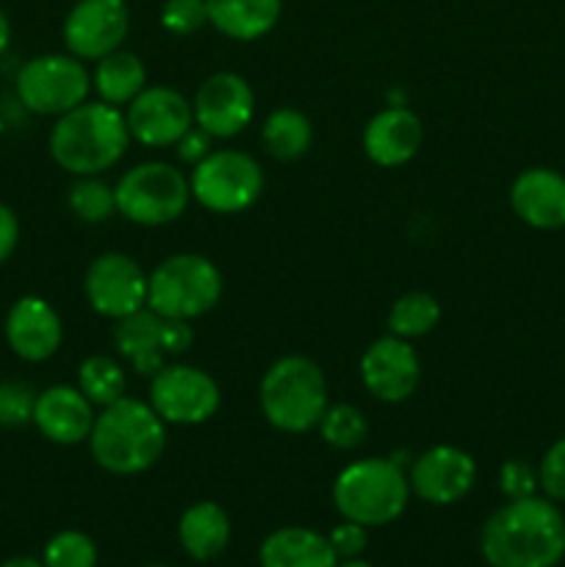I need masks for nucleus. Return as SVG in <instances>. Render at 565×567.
<instances>
[{"label": "nucleus", "mask_w": 565, "mask_h": 567, "mask_svg": "<svg viewBox=\"0 0 565 567\" xmlns=\"http://www.w3.org/2000/svg\"><path fill=\"white\" fill-rule=\"evenodd\" d=\"M332 502L343 520L360 526L393 524L410 502L408 471L393 457L355 460L332 482Z\"/></svg>", "instance_id": "nucleus-5"}, {"label": "nucleus", "mask_w": 565, "mask_h": 567, "mask_svg": "<svg viewBox=\"0 0 565 567\" xmlns=\"http://www.w3.org/2000/svg\"><path fill=\"white\" fill-rule=\"evenodd\" d=\"M150 404L172 426H197L216 415L222 391L208 371L172 363L150 377Z\"/></svg>", "instance_id": "nucleus-10"}, {"label": "nucleus", "mask_w": 565, "mask_h": 567, "mask_svg": "<svg viewBox=\"0 0 565 567\" xmlns=\"http://www.w3.org/2000/svg\"><path fill=\"white\" fill-rule=\"evenodd\" d=\"M208 22L227 39L255 42L280 22L282 0H205Z\"/></svg>", "instance_id": "nucleus-23"}, {"label": "nucleus", "mask_w": 565, "mask_h": 567, "mask_svg": "<svg viewBox=\"0 0 565 567\" xmlns=\"http://www.w3.org/2000/svg\"><path fill=\"white\" fill-rule=\"evenodd\" d=\"M114 343L122 358L127 360V365L147 380L155 371L164 369L166 358H170L164 349V319L150 308H142L116 321Z\"/></svg>", "instance_id": "nucleus-21"}, {"label": "nucleus", "mask_w": 565, "mask_h": 567, "mask_svg": "<svg viewBox=\"0 0 565 567\" xmlns=\"http://www.w3.org/2000/svg\"><path fill=\"white\" fill-rule=\"evenodd\" d=\"M144 86H147V70H144V61L131 50H114L94 66L92 89L103 103L116 105V109H127L144 92Z\"/></svg>", "instance_id": "nucleus-25"}, {"label": "nucleus", "mask_w": 565, "mask_h": 567, "mask_svg": "<svg viewBox=\"0 0 565 567\" xmlns=\"http://www.w3.org/2000/svg\"><path fill=\"white\" fill-rule=\"evenodd\" d=\"M360 380L374 399L386 404H399L413 396L419 388L421 360L404 338H377L360 358Z\"/></svg>", "instance_id": "nucleus-16"}, {"label": "nucleus", "mask_w": 565, "mask_h": 567, "mask_svg": "<svg viewBox=\"0 0 565 567\" xmlns=\"http://www.w3.org/2000/svg\"><path fill=\"white\" fill-rule=\"evenodd\" d=\"M438 321H441L438 299L427 291H410L393 302L391 313H388V330L404 341H415V338L430 336Z\"/></svg>", "instance_id": "nucleus-28"}, {"label": "nucleus", "mask_w": 565, "mask_h": 567, "mask_svg": "<svg viewBox=\"0 0 565 567\" xmlns=\"http://www.w3.org/2000/svg\"><path fill=\"white\" fill-rule=\"evenodd\" d=\"M131 144L125 111L116 105L81 103L78 109L55 116L50 131V155L64 172L75 177H92L109 172L125 155Z\"/></svg>", "instance_id": "nucleus-3"}, {"label": "nucleus", "mask_w": 565, "mask_h": 567, "mask_svg": "<svg viewBox=\"0 0 565 567\" xmlns=\"http://www.w3.org/2000/svg\"><path fill=\"white\" fill-rule=\"evenodd\" d=\"M222 271L205 255L177 252L150 271L147 308L161 319L194 321L222 299Z\"/></svg>", "instance_id": "nucleus-6"}, {"label": "nucleus", "mask_w": 565, "mask_h": 567, "mask_svg": "<svg viewBox=\"0 0 565 567\" xmlns=\"http://www.w3.org/2000/svg\"><path fill=\"white\" fill-rule=\"evenodd\" d=\"M260 413L275 430L288 435L319 426L330 408V388L325 371L305 354H286L266 369L258 388Z\"/></svg>", "instance_id": "nucleus-4"}, {"label": "nucleus", "mask_w": 565, "mask_h": 567, "mask_svg": "<svg viewBox=\"0 0 565 567\" xmlns=\"http://www.w3.org/2000/svg\"><path fill=\"white\" fill-rule=\"evenodd\" d=\"M264 138L266 153L275 161H297L302 158L314 142V125L308 116L297 109H275L264 120Z\"/></svg>", "instance_id": "nucleus-26"}, {"label": "nucleus", "mask_w": 565, "mask_h": 567, "mask_svg": "<svg viewBox=\"0 0 565 567\" xmlns=\"http://www.w3.org/2000/svg\"><path fill=\"white\" fill-rule=\"evenodd\" d=\"M92 75L72 53H44L17 72V97L31 114L61 116L86 103Z\"/></svg>", "instance_id": "nucleus-9"}, {"label": "nucleus", "mask_w": 565, "mask_h": 567, "mask_svg": "<svg viewBox=\"0 0 565 567\" xmlns=\"http://www.w3.org/2000/svg\"><path fill=\"white\" fill-rule=\"evenodd\" d=\"M131 28L125 0H78L66 14L64 44L75 59L100 61L122 48Z\"/></svg>", "instance_id": "nucleus-12"}, {"label": "nucleus", "mask_w": 565, "mask_h": 567, "mask_svg": "<svg viewBox=\"0 0 565 567\" xmlns=\"http://www.w3.org/2000/svg\"><path fill=\"white\" fill-rule=\"evenodd\" d=\"M44 567H94L97 565V548L92 537L78 529H64L53 535L42 554Z\"/></svg>", "instance_id": "nucleus-31"}, {"label": "nucleus", "mask_w": 565, "mask_h": 567, "mask_svg": "<svg viewBox=\"0 0 565 567\" xmlns=\"http://www.w3.org/2000/svg\"><path fill=\"white\" fill-rule=\"evenodd\" d=\"M0 567H44V563H39V559H33V557H11V559H6Z\"/></svg>", "instance_id": "nucleus-41"}, {"label": "nucleus", "mask_w": 565, "mask_h": 567, "mask_svg": "<svg viewBox=\"0 0 565 567\" xmlns=\"http://www.w3.org/2000/svg\"><path fill=\"white\" fill-rule=\"evenodd\" d=\"M78 388L94 408H109L127 396V374L109 354H92L78 365Z\"/></svg>", "instance_id": "nucleus-27"}, {"label": "nucleus", "mask_w": 565, "mask_h": 567, "mask_svg": "<svg viewBox=\"0 0 565 567\" xmlns=\"http://www.w3.org/2000/svg\"><path fill=\"white\" fill-rule=\"evenodd\" d=\"M510 205L515 216L535 230H563L565 175L548 166L524 169L510 186Z\"/></svg>", "instance_id": "nucleus-19"}, {"label": "nucleus", "mask_w": 565, "mask_h": 567, "mask_svg": "<svg viewBox=\"0 0 565 567\" xmlns=\"http://www.w3.org/2000/svg\"><path fill=\"white\" fill-rule=\"evenodd\" d=\"M194 343V330L192 321L181 319H164V349L166 354L177 358V354L188 352Z\"/></svg>", "instance_id": "nucleus-37"}, {"label": "nucleus", "mask_w": 565, "mask_h": 567, "mask_svg": "<svg viewBox=\"0 0 565 567\" xmlns=\"http://www.w3.org/2000/svg\"><path fill=\"white\" fill-rule=\"evenodd\" d=\"M480 551L491 567H557L565 557V518L552 498L507 502L482 526Z\"/></svg>", "instance_id": "nucleus-1"}, {"label": "nucleus", "mask_w": 565, "mask_h": 567, "mask_svg": "<svg viewBox=\"0 0 565 567\" xmlns=\"http://www.w3.org/2000/svg\"><path fill=\"white\" fill-rule=\"evenodd\" d=\"M150 567H166V565H150Z\"/></svg>", "instance_id": "nucleus-43"}, {"label": "nucleus", "mask_w": 565, "mask_h": 567, "mask_svg": "<svg viewBox=\"0 0 565 567\" xmlns=\"http://www.w3.org/2000/svg\"><path fill=\"white\" fill-rule=\"evenodd\" d=\"M66 203H70L72 216L81 219L83 225H103V221H109L116 214L114 186L100 181L97 175L78 177L72 183Z\"/></svg>", "instance_id": "nucleus-29"}, {"label": "nucleus", "mask_w": 565, "mask_h": 567, "mask_svg": "<svg viewBox=\"0 0 565 567\" xmlns=\"http://www.w3.org/2000/svg\"><path fill=\"white\" fill-rule=\"evenodd\" d=\"M537 485L552 502H565V437L554 441L537 465Z\"/></svg>", "instance_id": "nucleus-34"}, {"label": "nucleus", "mask_w": 565, "mask_h": 567, "mask_svg": "<svg viewBox=\"0 0 565 567\" xmlns=\"http://www.w3.org/2000/svg\"><path fill=\"white\" fill-rule=\"evenodd\" d=\"M116 214L138 227H164L181 219L192 203L188 175L166 161H144L116 181Z\"/></svg>", "instance_id": "nucleus-7"}, {"label": "nucleus", "mask_w": 565, "mask_h": 567, "mask_svg": "<svg viewBox=\"0 0 565 567\" xmlns=\"http://www.w3.org/2000/svg\"><path fill=\"white\" fill-rule=\"evenodd\" d=\"M230 518L216 502H197L181 515L177 537H181L183 551L197 563L219 557L230 543Z\"/></svg>", "instance_id": "nucleus-24"}, {"label": "nucleus", "mask_w": 565, "mask_h": 567, "mask_svg": "<svg viewBox=\"0 0 565 567\" xmlns=\"http://www.w3.org/2000/svg\"><path fill=\"white\" fill-rule=\"evenodd\" d=\"M194 125L210 138H233L253 122L255 92L236 72H214L194 94Z\"/></svg>", "instance_id": "nucleus-13"}, {"label": "nucleus", "mask_w": 565, "mask_h": 567, "mask_svg": "<svg viewBox=\"0 0 565 567\" xmlns=\"http://www.w3.org/2000/svg\"><path fill=\"white\" fill-rule=\"evenodd\" d=\"M499 487L510 502L515 498H530L537 493V468H532L526 460H507L499 468Z\"/></svg>", "instance_id": "nucleus-35"}, {"label": "nucleus", "mask_w": 565, "mask_h": 567, "mask_svg": "<svg viewBox=\"0 0 565 567\" xmlns=\"http://www.w3.org/2000/svg\"><path fill=\"white\" fill-rule=\"evenodd\" d=\"M210 142H214V138H210L208 133L199 131V127L194 125L192 131H188L186 136H183L181 142L175 144V147H177V155H181V161H186V164L197 166L199 161L205 158V155L214 153V150H210Z\"/></svg>", "instance_id": "nucleus-38"}, {"label": "nucleus", "mask_w": 565, "mask_h": 567, "mask_svg": "<svg viewBox=\"0 0 565 567\" xmlns=\"http://www.w3.org/2000/svg\"><path fill=\"white\" fill-rule=\"evenodd\" d=\"M6 343L25 363H44L64 341V324L53 305L42 297H20L3 321Z\"/></svg>", "instance_id": "nucleus-17"}, {"label": "nucleus", "mask_w": 565, "mask_h": 567, "mask_svg": "<svg viewBox=\"0 0 565 567\" xmlns=\"http://www.w3.org/2000/svg\"><path fill=\"white\" fill-rule=\"evenodd\" d=\"M336 567H371V565L363 563V559H341Z\"/></svg>", "instance_id": "nucleus-42"}, {"label": "nucleus", "mask_w": 565, "mask_h": 567, "mask_svg": "<svg viewBox=\"0 0 565 567\" xmlns=\"http://www.w3.org/2000/svg\"><path fill=\"white\" fill-rule=\"evenodd\" d=\"M424 138L421 120L404 105H388L363 127V153L377 166H404L415 158Z\"/></svg>", "instance_id": "nucleus-20"}, {"label": "nucleus", "mask_w": 565, "mask_h": 567, "mask_svg": "<svg viewBox=\"0 0 565 567\" xmlns=\"http://www.w3.org/2000/svg\"><path fill=\"white\" fill-rule=\"evenodd\" d=\"M94 415V404L83 396L81 388L50 385L37 396L33 426L55 446H78L92 435Z\"/></svg>", "instance_id": "nucleus-18"}, {"label": "nucleus", "mask_w": 565, "mask_h": 567, "mask_svg": "<svg viewBox=\"0 0 565 567\" xmlns=\"http://www.w3.org/2000/svg\"><path fill=\"white\" fill-rule=\"evenodd\" d=\"M150 275L136 258L125 252H103L83 275V297L94 313L120 321L147 308Z\"/></svg>", "instance_id": "nucleus-11"}, {"label": "nucleus", "mask_w": 565, "mask_h": 567, "mask_svg": "<svg viewBox=\"0 0 565 567\" xmlns=\"http://www.w3.org/2000/svg\"><path fill=\"white\" fill-rule=\"evenodd\" d=\"M37 396L39 393L28 382H0V426L17 430V426L33 424Z\"/></svg>", "instance_id": "nucleus-32"}, {"label": "nucleus", "mask_w": 565, "mask_h": 567, "mask_svg": "<svg viewBox=\"0 0 565 567\" xmlns=\"http://www.w3.org/2000/svg\"><path fill=\"white\" fill-rule=\"evenodd\" d=\"M192 199L210 214H242L264 192V169L242 150H214L188 175Z\"/></svg>", "instance_id": "nucleus-8"}, {"label": "nucleus", "mask_w": 565, "mask_h": 567, "mask_svg": "<svg viewBox=\"0 0 565 567\" xmlns=\"http://www.w3.org/2000/svg\"><path fill=\"white\" fill-rule=\"evenodd\" d=\"M410 493L435 507L458 504L476 482V463L458 446H432L421 452L408 468Z\"/></svg>", "instance_id": "nucleus-15"}, {"label": "nucleus", "mask_w": 565, "mask_h": 567, "mask_svg": "<svg viewBox=\"0 0 565 567\" xmlns=\"http://www.w3.org/2000/svg\"><path fill=\"white\" fill-rule=\"evenodd\" d=\"M161 25L177 37L197 33L208 25V3L205 0H166L161 9Z\"/></svg>", "instance_id": "nucleus-33"}, {"label": "nucleus", "mask_w": 565, "mask_h": 567, "mask_svg": "<svg viewBox=\"0 0 565 567\" xmlns=\"http://www.w3.org/2000/svg\"><path fill=\"white\" fill-rule=\"evenodd\" d=\"M89 452L103 471L114 476H136L153 468L166 449V424L153 404L122 396L94 415Z\"/></svg>", "instance_id": "nucleus-2"}, {"label": "nucleus", "mask_w": 565, "mask_h": 567, "mask_svg": "<svg viewBox=\"0 0 565 567\" xmlns=\"http://www.w3.org/2000/svg\"><path fill=\"white\" fill-rule=\"evenodd\" d=\"M327 540H330L338 563H341V559H358L360 554L366 551V546H369V526H360L355 524V520H343L341 526H336V529L330 532Z\"/></svg>", "instance_id": "nucleus-36"}, {"label": "nucleus", "mask_w": 565, "mask_h": 567, "mask_svg": "<svg viewBox=\"0 0 565 567\" xmlns=\"http://www.w3.org/2000/svg\"><path fill=\"white\" fill-rule=\"evenodd\" d=\"M319 432L327 446L338 452L363 446L369 437V419L355 404H330L319 421Z\"/></svg>", "instance_id": "nucleus-30"}, {"label": "nucleus", "mask_w": 565, "mask_h": 567, "mask_svg": "<svg viewBox=\"0 0 565 567\" xmlns=\"http://www.w3.org/2000/svg\"><path fill=\"white\" fill-rule=\"evenodd\" d=\"M127 131L144 147H172L194 127V109L177 89L144 86V92L127 105Z\"/></svg>", "instance_id": "nucleus-14"}, {"label": "nucleus", "mask_w": 565, "mask_h": 567, "mask_svg": "<svg viewBox=\"0 0 565 567\" xmlns=\"http://www.w3.org/2000/svg\"><path fill=\"white\" fill-rule=\"evenodd\" d=\"M9 42H11V22H9V17H6L3 11H0V55L6 53Z\"/></svg>", "instance_id": "nucleus-40"}, {"label": "nucleus", "mask_w": 565, "mask_h": 567, "mask_svg": "<svg viewBox=\"0 0 565 567\" xmlns=\"http://www.w3.org/2000/svg\"><path fill=\"white\" fill-rule=\"evenodd\" d=\"M327 535L305 526H282L260 546V567H336Z\"/></svg>", "instance_id": "nucleus-22"}, {"label": "nucleus", "mask_w": 565, "mask_h": 567, "mask_svg": "<svg viewBox=\"0 0 565 567\" xmlns=\"http://www.w3.org/2000/svg\"><path fill=\"white\" fill-rule=\"evenodd\" d=\"M17 244H20V219L9 205L0 203V266L14 255Z\"/></svg>", "instance_id": "nucleus-39"}]
</instances>
